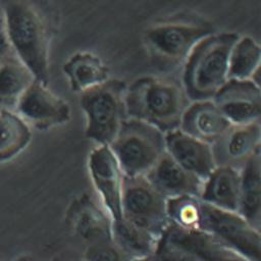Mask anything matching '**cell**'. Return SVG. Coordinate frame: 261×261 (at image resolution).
<instances>
[{
  "instance_id": "obj_1",
  "label": "cell",
  "mask_w": 261,
  "mask_h": 261,
  "mask_svg": "<svg viewBox=\"0 0 261 261\" xmlns=\"http://www.w3.org/2000/svg\"><path fill=\"white\" fill-rule=\"evenodd\" d=\"M11 50L36 80L48 85L49 55L56 31V14L47 0H0Z\"/></svg>"
},
{
  "instance_id": "obj_2",
  "label": "cell",
  "mask_w": 261,
  "mask_h": 261,
  "mask_svg": "<svg viewBox=\"0 0 261 261\" xmlns=\"http://www.w3.org/2000/svg\"><path fill=\"white\" fill-rule=\"evenodd\" d=\"M180 81L168 76L145 75L126 85V117L148 122L163 133L179 127L190 104Z\"/></svg>"
},
{
  "instance_id": "obj_3",
  "label": "cell",
  "mask_w": 261,
  "mask_h": 261,
  "mask_svg": "<svg viewBox=\"0 0 261 261\" xmlns=\"http://www.w3.org/2000/svg\"><path fill=\"white\" fill-rule=\"evenodd\" d=\"M238 38L234 32H214L195 45L181 67L180 83L190 101L212 100L228 80V57Z\"/></svg>"
},
{
  "instance_id": "obj_4",
  "label": "cell",
  "mask_w": 261,
  "mask_h": 261,
  "mask_svg": "<svg viewBox=\"0 0 261 261\" xmlns=\"http://www.w3.org/2000/svg\"><path fill=\"white\" fill-rule=\"evenodd\" d=\"M214 33L207 21L194 16H173L150 24L143 35L152 62L163 70L182 67L195 45Z\"/></svg>"
},
{
  "instance_id": "obj_5",
  "label": "cell",
  "mask_w": 261,
  "mask_h": 261,
  "mask_svg": "<svg viewBox=\"0 0 261 261\" xmlns=\"http://www.w3.org/2000/svg\"><path fill=\"white\" fill-rule=\"evenodd\" d=\"M125 90L123 81L109 77L80 93V105L86 117L85 136L97 146H108L126 118Z\"/></svg>"
},
{
  "instance_id": "obj_6",
  "label": "cell",
  "mask_w": 261,
  "mask_h": 261,
  "mask_svg": "<svg viewBox=\"0 0 261 261\" xmlns=\"http://www.w3.org/2000/svg\"><path fill=\"white\" fill-rule=\"evenodd\" d=\"M108 146L124 176L146 175L165 152L164 133L148 122L126 117Z\"/></svg>"
},
{
  "instance_id": "obj_7",
  "label": "cell",
  "mask_w": 261,
  "mask_h": 261,
  "mask_svg": "<svg viewBox=\"0 0 261 261\" xmlns=\"http://www.w3.org/2000/svg\"><path fill=\"white\" fill-rule=\"evenodd\" d=\"M121 217L160 239L169 226L166 198L145 175L124 176Z\"/></svg>"
},
{
  "instance_id": "obj_8",
  "label": "cell",
  "mask_w": 261,
  "mask_h": 261,
  "mask_svg": "<svg viewBox=\"0 0 261 261\" xmlns=\"http://www.w3.org/2000/svg\"><path fill=\"white\" fill-rule=\"evenodd\" d=\"M200 230L209 233L248 260L261 261L260 229L253 226L238 212L216 208L202 202Z\"/></svg>"
},
{
  "instance_id": "obj_9",
  "label": "cell",
  "mask_w": 261,
  "mask_h": 261,
  "mask_svg": "<svg viewBox=\"0 0 261 261\" xmlns=\"http://www.w3.org/2000/svg\"><path fill=\"white\" fill-rule=\"evenodd\" d=\"M48 85L35 80L15 104V112L31 126L48 129L69 121L68 103L54 94Z\"/></svg>"
},
{
  "instance_id": "obj_10",
  "label": "cell",
  "mask_w": 261,
  "mask_h": 261,
  "mask_svg": "<svg viewBox=\"0 0 261 261\" xmlns=\"http://www.w3.org/2000/svg\"><path fill=\"white\" fill-rule=\"evenodd\" d=\"M88 167L93 186L110 220L121 217L124 174L109 146L99 145L89 156Z\"/></svg>"
},
{
  "instance_id": "obj_11",
  "label": "cell",
  "mask_w": 261,
  "mask_h": 261,
  "mask_svg": "<svg viewBox=\"0 0 261 261\" xmlns=\"http://www.w3.org/2000/svg\"><path fill=\"white\" fill-rule=\"evenodd\" d=\"M212 101L230 124L260 121L261 91L259 83L254 80L228 79Z\"/></svg>"
},
{
  "instance_id": "obj_12",
  "label": "cell",
  "mask_w": 261,
  "mask_h": 261,
  "mask_svg": "<svg viewBox=\"0 0 261 261\" xmlns=\"http://www.w3.org/2000/svg\"><path fill=\"white\" fill-rule=\"evenodd\" d=\"M165 152L188 171L204 179L216 166L212 145L179 128L164 133Z\"/></svg>"
},
{
  "instance_id": "obj_13",
  "label": "cell",
  "mask_w": 261,
  "mask_h": 261,
  "mask_svg": "<svg viewBox=\"0 0 261 261\" xmlns=\"http://www.w3.org/2000/svg\"><path fill=\"white\" fill-rule=\"evenodd\" d=\"M260 148V121L231 124L225 134L212 144L216 165L225 164L237 168Z\"/></svg>"
},
{
  "instance_id": "obj_14",
  "label": "cell",
  "mask_w": 261,
  "mask_h": 261,
  "mask_svg": "<svg viewBox=\"0 0 261 261\" xmlns=\"http://www.w3.org/2000/svg\"><path fill=\"white\" fill-rule=\"evenodd\" d=\"M166 199L178 196L199 197L203 179L185 169L166 152L145 175Z\"/></svg>"
},
{
  "instance_id": "obj_15",
  "label": "cell",
  "mask_w": 261,
  "mask_h": 261,
  "mask_svg": "<svg viewBox=\"0 0 261 261\" xmlns=\"http://www.w3.org/2000/svg\"><path fill=\"white\" fill-rule=\"evenodd\" d=\"M230 125L212 100H199L190 102L181 116L178 128L212 145Z\"/></svg>"
},
{
  "instance_id": "obj_16",
  "label": "cell",
  "mask_w": 261,
  "mask_h": 261,
  "mask_svg": "<svg viewBox=\"0 0 261 261\" xmlns=\"http://www.w3.org/2000/svg\"><path fill=\"white\" fill-rule=\"evenodd\" d=\"M161 238L190 251L200 261H250L203 230H184L169 224Z\"/></svg>"
},
{
  "instance_id": "obj_17",
  "label": "cell",
  "mask_w": 261,
  "mask_h": 261,
  "mask_svg": "<svg viewBox=\"0 0 261 261\" xmlns=\"http://www.w3.org/2000/svg\"><path fill=\"white\" fill-rule=\"evenodd\" d=\"M199 198L216 208L238 212L240 168L219 164L203 179Z\"/></svg>"
},
{
  "instance_id": "obj_18",
  "label": "cell",
  "mask_w": 261,
  "mask_h": 261,
  "mask_svg": "<svg viewBox=\"0 0 261 261\" xmlns=\"http://www.w3.org/2000/svg\"><path fill=\"white\" fill-rule=\"evenodd\" d=\"M238 213L261 229V148L240 167Z\"/></svg>"
},
{
  "instance_id": "obj_19",
  "label": "cell",
  "mask_w": 261,
  "mask_h": 261,
  "mask_svg": "<svg viewBox=\"0 0 261 261\" xmlns=\"http://www.w3.org/2000/svg\"><path fill=\"white\" fill-rule=\"evenodd\" d=\"M63 73L67 77L70 89L81 93L97 86L109 76V68L96 54L89 51H77L64 62Z\"/></svg>"
},
{
  "instance_id": "obj_20",
  "label": "cell",
  "mask_w": 261,
  "mask_h": 261,
  "mask_svg": "<svg viewBox=\"0 0 261 261\" xmlns=\"http://www.w3.org/2000/svg\"><path fill=\"white\" fill-rule=\"evenodd\" d=\"M112 242L133 261L155 254L159 239L120 217L110 221Z\"/></svg>"
},
{
  "instance_id": "obj_21",
  "label": "cell",
  "mask_w": 261,
  "mask_h": 261,
  "mask_svg": "<svg viewBox=\"0 0 261 261\" xmlns=\"http://www.w3.org/2000/svg\"><path fill=\"white\" fill-rule=\"evenodd\" d=\"M35 80L30 68L10 49L0 61V104L15 106Z\"/></svg>"
},
{
  "instance_id": "obj_22",
  "label": "cell",
  "mask_w": 261,
  "mask_h": 261,
  "mask_svg": "<svg viewBox=\"0 0 261 261\" xmlns=\"http://www.w3.org/2000/svg\"><path fill=\"white\" fill-rule=\"evenodd\" d=\"M31 139V126L15 111L0 110V162L20 153Z\"/></svg>"
},
{
  "instance_id": "obj_23",
  "label": "cell",
  "mask_w": 261,
  "mask_h": 261,
  "mask_svg": "<svg viewBox=\"0 0 261 261\" xmlns=\"http://www.w3.org/2000/svg\"><path fill=\"white\" fill-rule=\"evenodd\" d=\"M261 49L259 44L249 36H239L228 57V79L255 80L259 71ZM257 82V81H256Z\"/></svg>"
},
{
  "instance_id": "obj_24",
  "label": "cell",
  "mask_w": 261,
  "mask_h": 261,
  "mask_svg": "<svg viewBox=\"0 0 261 261\" xmlns=\"http://www.w3.org/2000/svg\"><path fill=\"white\" fill-rule=\"evenodd\" d=\"M169 224L184 230H200L202 202L196 196H178L166 199Z\"/></svg>"
},
{
  "instance_id": "obj_25",
  "label": "cell",
  "mask_w": 261,
  "mask_h": 261,
  "mask_svg": "<svg viewBox=\"0 0 261 261\" xmlns=\"http://www.w3.org/2000/svg\"><path fill=\"white\" fill-rule=\"evenodd\" d=\"M85 261H133L112 240H103L88 244Z\"/></svg>"
},
{
  "instance_id": "obj_26",
  "label": "cell",
  "mask_w": 261,
  "mask_h": 261,
  "mask_svg": "<svg viewBox=\"0 0 261 261\" xmlns=\"http://www.w3.org/2000/svg\"><path fill=\"white\" fill-rule=\"evenodd\" d=\"M155 255L161 261H200V259L190 251L182 249L160 238Z\"/></svg>"
},
{
  "instance_id": "obj_27",
  "label": "cell",
  "mask_w": 261,
  "mask_h": 261,
  "mask_svg": "<svg viewBox=\"0 0 261 261\" xmlns=\"http://www.w3.org/2000/svg\"><path fill=\"white\" fill-rule=\"evenodd\" d=\"M10 46L6 37L5 29H4V22H3V17L0 9V61L1 59L7 54V52L10 50Z\"/></svg>"
},
{
  "instance_id": "obj_28",
  "label": "cell",
  "mask_w": 261,
  "mask_h": 261,
  "mask_svg": "<svg viewBox=\"0 0 261 261\" xmlns=\"http://www.w3.org/2000/svg\"><path fill=\"white\" fill-rule=\"evenodd\" d=\"M134 261H161V260L155 254H153V255H150V256H147V257H144L141 259H137Z\"/></svg>"
}]
</instances>
